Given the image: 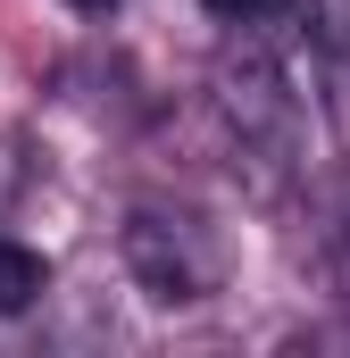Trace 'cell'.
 <instances>
[{"label": "cell", "mask_w": 350, "mask_h": 358, "mask_svg": "<svg viewBox=\"0 0 350 358\" xmlns=\"http://www.w3.org/2000/svg\"><path fill=\"white\" fill-rule=\"evenodd\" d=\"M209 17L225 25H275V17H300V0H200Z\"/></svg>", "instance_id": "cell-5"}, {"label": "cell", "mask_w": 350, "mask_h": 358, "mask_svg": "<svg viewBox=\"0 0 350 358\" xmlns=\"http://www.w3.org/2000/svg\"><path fill=\"white\" fill-rule=\"evenodd\" d=\"M67 8H84V17H108V8H117V0H67Z\"/></svg>", "instance_id": "cell-7"}, {"label": "cell", "mask_w": 350, "mask_h": 358, "mask_svg": "<svg viewBox=\"0 0 350 358\" xmlns=\"http://www.w3.org/2000/svg\"><path fill=\"white\" fill-rule=\"evenodd\" d=\"M300 25H309V59H317L326 117L350 142V0H300Z\"/></svg>", "instance_id": "cell-3"}, {"label": "cell", "mask_w": 350, "mask_h": 358, "mask_svg": "<svg viewBox=\"0 0 350 358\" xmlns=\"http://www.w3.org/2000/svg\"><path fill=\"white\" fill-rule=\"evenodd\" d=\"M326 267H334V292H342V308H350V217L334 225V242H326Z\"/></svg>", "instance_id": "cell-6"}, {"label": "cell", "mask_w": 350, "mask_h": 358, "mask_svg": "<svg viewBox=\"0 0 350 358\" xmlns=\"http://www.w3.org/2000/svg\"><path fill=\"white\" fill-rule=\"evenodd\" d=\"M117 259L134 275V292L159 300V308H200V300L225 292V242H217V225L192 217V208H159V200L125 208Z\"/></svg>", "instance_id": "cell-2"}, {"label": "cell", "mask_w": 350, "mask_h": 358, "mask_svg": "<svg viewBox=\"0 0 350 358\" xmlns=\"http://www.w3.org/2000/svg\"><path fill=\"white\" fill-rule=\"evenodd\" d=\"M217 125H225V150H234V176H251L259 200L275 192H292L300 176V142H309V125H300V92H292V67H284V50L242 25V42H225V59H217Z\"/></svg>", "instance_id": "cell-1"}, {"label": "cell", "mask_w": 350, "mask_h": 358, "mask_svg": "<svg viewBox=\"0 0 350 358\" xmlns=\"http://www.w3.org/2000/svg\"><path fill=\"white\" fill-rule=\"evenodd\" d=\"M42 292H50V259L25 242H0V317H25Z\"/></svg>", "instance_id": "cell-4"}]
</instances>
